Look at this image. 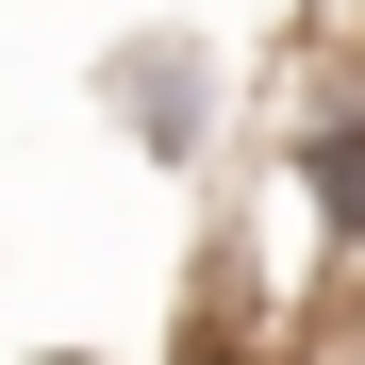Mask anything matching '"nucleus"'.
Listing matches in <instances>:
<instances>
[{"label":"nucleus","mask_w":365,"mask_h":365,"mask_svg":"<svg viewBox=\"0 0 365 365\" xmlns=\"http://www.w3.org/2000/svg\"><path fill=\"white\" fill-rule=\"evenodd\" d=\"M100 116H116L150 166H216V133H232V67H216V34H182V17L116 34V50H100Z\"/></svg>","instance_id":"f257e3e1"},{"label":"nucleus","mask_w":365,"mask_h":365,"mask_svg":"<svg viewBox=\"0 0 365 365\" xmlns=\"http://www.w3.org/2000/svg\"><path fill=\"white\" fill-rule=\"evenodd\" d=\"M34 365H116V349H34Z\"/></svg>","instance_id":"f03ea898"}]
</instances>
